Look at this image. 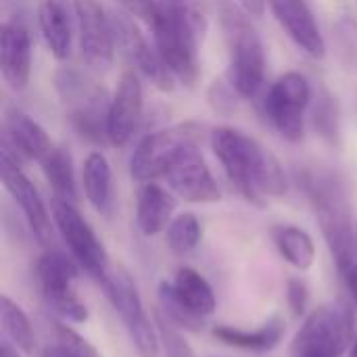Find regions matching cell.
<instances>
[{"label": "cell", "instance_id": "2", "mask_svg": "<svg viewBox=\"0 0 357 357\" xmlns=\"http://www.w3.org/2000/svg\"><path fill=\"white\" fill-rule=\"evenodd\" d=\"M155 48L163 63L184 86L199 77V38L205 31L203 15L188 0H157L153 17Z\"/></svg>", "mask_w": 357, "mask_h": 357}, {"label": "cell", "instance_id": "13", "mask_svg": "<svg viewBox=\"0 0 357 357\" xmlns=\"http://www.w3.org/2000/svg\"><path fill=\"white\" fill-rule=\"evenodd\" d=\"M163 178L167 180L169 188L186 203H215L222 197L220 186L197 146V140L188 142L176 155Z\"/></svg>", "mask_w": 357, "mask_h": 357}, {"label": "cell", "instance_id": "28", "mask_svg": "<svg viewBox=\"0 0 357 357\" xmlns=\"http://www.w3.org/2000/svg\"><path fill=\"white\" fill-rule=\"evenodd\" d=\"M201 236H203V228H201V222L195 213L190 211H184V213H178L167 230H165V241H167V247L176 253V255H186L190 251H195L201 243Z\"/></svg>", "mask_w": 357, "mask_h": 357}, {"label": "cell", "instance_id": "37", "mask_svg": "<svg viewBox=\"0 0 357 357\" xmlns=\"http://www.w3.org/2000/svg\"><path fill=\"white\" fill-rule=\"evenodd\" d=\"M0 357H21V351L6 339V341H2V345H0Z\"/></svg>", "mask_w": 357, "mask_h": 357}, {"label": "cell", "instance_id": "22", "mask_svg": "<svg viewBox=\"0 0 357 357\" xmlns=\"http://www.w3.org/2000/svg\"><path fill=\"white\" fill-rule=\"evenodd\" d=\"M174 197L155 182L142 184L136 199V226L144 236H157L174 220Z\"/></svg>", "mask_w": 357, "mask_h": 357}, {"label": "cell", "instance_id": "30", "mask_svg": "<svg viewBox=\"0 0 357 357\" xmlns=\"http://www.w3.org/2000/svg\"><path fill=\"white\" fill-rule=\"evenodd\" d=\"M314 123L318 128V132L328 140V142H337L341 136V121H339V105L337 98L333 94H328L326 90H322V94L318 96L316 109H314Z\"/></svg>", "mask_w": 357, "mask_h": 357}, {"label": "cell", "instance_id": "24", "mask_svg": "<svg viewBox=\"0 0 357 357\" xmlns=\"http://www.w3.org/2000/svg\"><path fill=\"white\" fill-rule=\"evenodd\" d=\"M172 284H174V291L180 297V301L197 316L207 318L215 312V307H218L215 293H213L211 284L207 282V278L201 272H197L195 268H188V266L180 268L176 272V278Z\"/></svg>", "mask_w": 357, "mask_h": 357}, {"label": "cell", "instance_id": "18", "mask_svg": "<svg viewBox=\"0 0 357 357\" xmlns=\"http://www.w3.org/2000/svg\"><path fill=\"white\" fill-rule=\"evenodd\" d=\"M6 144L17 157H25L29 161H42L52 151V140L46 130L21 111H10L4 123V138Z\"/></svg>", "mask_w": 357, "mask_h": 357}, {"label": "cell", "instance_id": "21", "mask_svg": "<svg viewBox=\"0 0 357 357\" xmlns=\"http://www.w3.org/2000/svg\"><path fill=\"white\" fill-rule=\"evenodd\" d=\"M287 333V322L280 316H272L268 322H264L255 331L247 328H234V326H215L213 337L224 343L226 347L243 349V351H255V354H268L280 345Z\"/></svg>", "mask_w": 357, "mask_h": 357}, {"label": "cell", "instance_id": "8", "mask_svg": "<svg viewBox=\"0 0 357 357\" xmlns=\"http://www.w3.org/2000/svg\"><path fill=\"white\" fill-rule=\"evenodd\" d=\"M50 213L71 257L84 272H88L94 280L100 282L109 274L111 266L107 249L88 224V220L79 213L75 203H67L54 197L50 201Z\"/></svg>", "mask_w": 357, "mask_h": 357}, {"label": "cell", "instance_id": "29", "mask_svg": "<svg viewBox=\"0 0 357 357\" xmlns=\"http://www.w3.org/2000/svg\"><path fill=\"white\" fill-rule=\"evenodd\" d=\"M159 293V303H161V312L165 314V320H169L176 328H184L190 333H201L203 331V318L197 316L195 312H190L180 297L174 291V284L163 280L157 289Z\"/></svg>", "mask_w": 357, "mask_h": 357}, {"label": "cell", "instance_id": "7", "mask_svg": "<svg viewBox=\"0 0 357 357\" xmlns=\"http://www.w3.org/2000/svg\"><path fill=\"white\" fill-rule=\"evenodd\" d=\"M77 276V261L61 251H48L36 264V278L44 303L61 320L71 324H84L88 320V307L75 291Z\"/></svg>", "mask_w": 357, "mask_h": 357}, {"label": "cell", "instance_id": "9", "mask_svg": "<svg viewBox=\"0 0 357 357\" xmlns=\"http://www.w3.org/2000/svg\"><path fill=\"white\" fill-rule=\"evenodd\" d=\"M312 102V86L299 71L282 73L268 90L264 109L274 130L289 142H299L305 134V109Z\"/></svg>", "mask_w": 357, "mask_h": 357}, {"label": "cell", "instance_id": "34", "mask_svg": "<svg viewBox=\"0 0 357 357\" xmlns=\"http://www.w3.org/2000/svg\"><path fill=\"white\" fill-rule=\"evenodd\" d=\"M341 274V280L345 282L354 303L357 305V222H356V234H354V245H351V253H349V259L347 264L339 270Z\"/></svg>", "mask_w": 357, "mask_h": 357}, {"label": "cell", "instance_id": "4", "mask_svg": "<svg viewBox=\"0 0 357 357\" xmlns=\"http://www.w3.org/2000/svg\"><path fill=\"white\" fill-rule=\"evenodd\" d=\"M303 182L337 270H341L349 259L356 234V222L351 218V201L345 182L331 172H310Z\"/></svg>", "mask_w": 357, "mask_h": 357}, {"label": "cell", "instance_id": "16", "mask_svg": "<svg viewBox=\"0 0 357 357\" xmlns=\"http://www.w3.org/2000/svg\"><path fill=\"white\" fill-rule=\"evenodd\" d=\"M0 71L8 88L23 90L31 75V38L27 27L10 19L0 31Z\"/></svg>", "mask_w": 357, "mask_h": 357}, {"label": "cell", "instance_id": "31", "mask_svg": "<svg viewBox=\"0 0 357 357\" xmlns=\"http://www.w3.org/2000/svg\"><path fill=\"white\" fill-rule=\"evenodd\" d=\"M52 326H54L52 328V337H54L52 347L59 351L61 357H100V354L82 335H77L71 326L61 324V322H54Z\"/></svg>", "mask_w": 357, "mask_h": 357}, {"label": "cell", "instance_id": "17", "mask_svg": "<svg viewBox=\"0 0 357 357\" xmlns=\"http://www.w3.org/2000/svg\"><path fill=\"white\" fill-rule=\"evenodd\" d=\"M268 4L276 21L297 46H301L314 59H322L326 54V42L305 0H268Z\"/></svg>", "mask_w": 357, "mask_h": 357}, {"label": "cell", "instance_id": "11", "mask_svg": "<svg viewBox=\"0 0 357 357\" xmlns=\"http://www.w3.org/2000/svg\"><path fill=\"white\" fill-rule=\"evenodd\" d=\"M0 167H2V184L6 188V192L13 197V201L19 205L33 238L40 245H48L52 241V224H50V215L48 209L38 192V188L31 184V180L23 174L17 155L2 144V159H0Z\"/></svg>", "mask_w": 357, "mask_h": 357}, {"label": "cell", "instance_id": "20", "mask_svg": "<svg viewBox=\"0 0 357 357\" xmlns=\"http://www.w3.org/2000/svg\"><path fill=\"white\" fill-rule=\"evenodd\" d=\"M73 109L69 111V121L71 128L86 140L100 144L109 140L107 136V119H109V105L107 94L102 88L94 86L90 88L82 98L71 102Z\"/></svg>", "mask_w": 357, "mask_h": 357}, {"label": "cell", "instance_id": "35", "mask_svg": "<svg viewBox=\"0 0 357 357\" xmlns=\"http://www.w3.org/2000/svg\"><path fill=\"white\" fill-rule=\"evenodd\" d=\"M128 15L142 19L146 23H153V17L157 13V0H115Z\"/></svg>", "mask_w": 357, "mask_h": 357}, {"label": "cell", "instance_id": "14", "mask_svg": "<svg viewBox=\"0 0 357 357\" xmlns=\"http://www.w3.org/2000/svg\"><path fill=\"white\" fill-rule=\"evenodd\" d=\"M111 21H113V31H115V44L121 50V54L132 65H136V69L144 77H149L159 90H165V92L174 90V79H176L174 73L163 63L159 50L146 42L134 17L123 10V13L113 15Z\"/></svg>", "mask_w": 357, "mask_h": 357}, {"label": "cell", "instance_id": "38", "mask_svg": "<svg viewBox=\"0 0 357 357\" xmlns=\"http://www.w3.org/2000/svg\"><path fill=\"white\" fill-rule=\"evenodd\" d=\"M40 357H61V356H59V351L50 345V347H46V349L42 351V356Z\"/></svg>", "mask_w": 357, "mask_h": 357}, {"label": "cell", "instance_id": "32", "mask_svg": "<svg viewBox=\"0 0 357 357\" xmlns=\"http://www.w3.org/2000/svg\"><path fill=\"white\" fill-rule=\"evenodd\" d=\"M157 326H159L161 345L165 349V357H195L192 349L186 345V341L182 339V335L178 333V328L169 320L159 318Z\"/></svg>", "mask_w": 357, "mask_h": 357}, {"label": "cell", "instance_id": "36", "mask_svg": "<svg viewBox=\"0 0 357 357\" xmlns=\"http://www.w3.org/2000/svg\"><path fill=\"white\" fill-rule=\"evenodd\" d=\"M238 6L249 15V17H261L266 10V2L268 0H236Z\"/></svg>", "mask_w": 357, "mask_h": 357}, {"label": "cell", "instance_id": "6", "mask_svg": "<svg viewBox=\"0 0 357 357\" xmlns=\"http://www.w3.org/2000/svg\"><path fill=\"white\" fill-rule=\"evenodd\" d=\"M100 287L113 310L119 314L136 354L140 357H159L163 347L159 328L146 316L144 303L132 276L121 268H111L109 274L100 280Z\"/></svg>", "mask_w": 357, "mask_h": 357}, {"label": "cell", "instance_id": "25", "mask_svg": "<svg viewBox=\"0 0 357 357\" xmlns=\"http://www.w3.org/2000/svg\"><path fill=\"white\" fill-rule=\"evenodd\" d=\"M40 165L46 176V182L52 188V197L67 203H77V184L69 151L63 146H52V151L40 161Z\"/></svg>", "mask_w": 357, "mask_h": 357}, {"label": "cell", "instance_id": "3", "mask_svg": "<svg viewBox=\"0 0 357 357\" xmlns=\"http://www.w3.org/2000/svg\"><path fill=\"white\" fill-rule=\"evenodd\" d=\"M220 23L228 46V77L232 90L243 98H253L266 77V50L249 15L230 2L220 4Z\"/></svg>", "mask_w": 357, "mask_h": 357}, {"label": "cell", "instance_id": "12", "mask_svg": "<svg viewBox=\"0 0 357 357\" xmlns=\"http://www.w3.org/2000/svg\"><path fill=\"white\" fill-rule=\"evenodd\" d=\"M73 13L77 19L84 63L96 71L109 69L117 46L111 17H107L98 0H73Z\"/></svg>", "mask_w": 357, "mask_h": 357}, {"label": "cell", "instance_id": "15", "mask_svg": "<svg viewBox=\"0 0 357 357\" xmlns=\"http://www.w3.org/2000/svg\"><path fill=\"white\" fill-rule=\"evenodd\" d=\"M142 105H144V94H142L140 77L134 71H126L119 77L109 105V119H107L109 144L123 146L132 138L142 115Z\"/></svg>", "mask_w": 357, "mask_h": 357}, {"label": "cell", "instance_id": "39", "mask_svg": "<svg viewBox=\"0 0 357 357\" xmlns=\"http://www.w3.org/2000/svg\"><path fill=\"white\" fill-rule=\"evenodd\" d=\"M349 357H357V335H356V341H354V345H351V349H349Z\"/></svg>", "mask_w": 357, "mask_h": 357}, {"label": "cell", "instance_id": "26", "mask_svg": "<svg viewBox=\"0 0 357 357\" xmlns=\"http://www.w3.org/2000/svg\"><path fill=\"white\" fill-rule=\"evenodd\" d=\"M0 322L6 339L27 357L38 356V337L31 326V320L21 310L19 303H15L8 295H2L0 299Z\"/></svg>", "mask_w": 357, "mask_h": 357}, {"label": "cell", "instance_id": "19", "mask_svg": "<svg viewBox=\"0 0 357 357\" xmlns=\"http://www.w3.org/2000/svg\"><path fill=\"white\" fill-rule=\"evenodd\" d=\"M73 4L71 0H42L38 8V25L42 38L56 61H65L71 54L73 42Z\"/></svg>", "mask_w": 357, "mask_h": 357}, {"label": "cell", "instance_id": "5", "mask_svg": "<svg viewBox=\"0 0 357 357\" xmlns=\"http://www.w3.org/2000/svg\"><path fill=\"white\" fill-rule=\"evenodd\" d=\"M356 312L347 303H324L314 310L291 343V357H341L356 341Z\"/></svg>", "mask_w": 357, "mask_h": 357}, {"label": "cell", "instance_id": "23", "mask_svg": "<svg viewBox=\"0 0 357 357\" xmlns=\"http://www.w3.org/2000/svg\"><path fill=\"white\" fill-rule=\"evenodd\" d=\"M82 186L88 203L98 213H109L113 203V176L111 165L102 153H90L82 169Z\"/></svg>", "mask_w": 357, "mask_h": 357}, {"label": "cell", "instance_id": "27", "mask_svg": "<svg viewBox=\"0 0 357 357\" xmlns=\"http://www.w3.org/2000/svg\"><path fill=\"white\" fill-rule=\"evenodd\" d=\"M274 236V245L278 249V253L282 255V259L287 264H291L295 270L305 272L314 266L316 261V245L314 238L297 228V226H278L272 232Z\"/></svg>", "mask_w": 357, "mask_h": 357}, {"label": "cell", "instance_id": "10", "mask_svg": "<svg viewBox=\"0 0 357 357\" xmlns=\"http://www.w3.org/2000/svg\"><path fill=\"white\" fill-rule=\"evenodd\" d=\"M197 136H199V130L195 123H178V126L163 128L144 136L130 157L132 178L142 184L163 178L169 163L176 159V155L188 142H195Z\"/></svg>", "mask_w": 357, "mask_h": 357}, {"label": "cell", "instance_id": "1", "mask_svg": "<svg viewBox=\"0 0 357 357\" xmlns=\"http://www.w3.org/2000/svg\"><path fill=\"white\" fill-rule=\"evenodd\" d=\"M211 149L236 190L255 205L266 197L287 195V176L280 161L253 136L232 126L211 132Z\"/></svg>", "mask_w": 357, "mask_h": 357}, {"label": "cell", "instance_id": "33", "mask_svg": "<svg viewBox=\"0 0 357 357\" xmlns=\"http://www.w3.org/2000/svg\"><path fill=\"white\" fill-rule=\"evenodd\" d=\"M287 303L295 318H301L307 312L310 305V291L307 284L299 278H291L287 282Z\"/></svg>", "mask_w": 357, "mask_h": 357}]
</instances>
